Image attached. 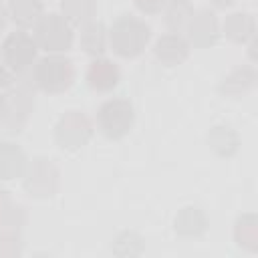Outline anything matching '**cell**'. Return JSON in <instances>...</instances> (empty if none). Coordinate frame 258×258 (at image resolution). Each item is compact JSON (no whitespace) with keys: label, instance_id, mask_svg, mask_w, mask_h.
Listing matches in <instances>:
<instances>
[{"label":"cell","instance_id":"obj_21","mask_svg":"<svg viewBox=\"0 0 258 258\" xmlns=\"http://www.w3.org/2000/svg\"><path fill=\"white\" fill-rule=\"evenodd\" d=\"M143 250V240L137 232H121L117 238H115V244H113V252L119 254V256H135V254H141Z\"/></svg>","mask_w":258,"mask_h":258},{"label":"cell","instance_id":"obj_10","mask_svg":"<svg viewBox=\"0 0 258 258\" xmlns=\"http://www.w3.org/2000/svg\"><path fill=\"white\" fill-rule=\"evenodd\" d=\"M85 79H87V85L93 91H97V93H109V91H113L119 85L121 71H119V67L113 60L103 58V56H97V58L91 60Z\"/></svg>","mask_w":258,"mask_h":258},{"label":"cell","instance_id":"obj_27","mask_svg":"<svg viewBox=\"0 0 258 258\" xmlns=\"http://www.w3.org/2000/svg\"><path fill=\"white\" fill-rule=\"evenodd\" d=\"M216 8H230V6H234L236 4V0H210Z\"/></svg>","mask_w":258,"mask_h":258},{"label":"cell","instance_id":"obj_13","mask_svg":"<svg viewBox=\"0 0 258 258\" xmlns=\"http://www.w3.org/2000/svg\"><path fill=\"white\" fill-rule=\"evenodd\" d=\"M26 153L12 141H0V179L12 181L26 171Z\"/></svg>","mask_w":258,"mask_h":258},{"label":"cell","instance_id":"obj_24","mask_svg":"<svg viewBox=\"0 0 258 258\" xmlns=\"http://www.w3.org/2000/svg\"><path fill=\"white\" fill-rule=\"evenodd\" d=\"M8 117H10V103L6 95H0V123H4Z\"/></svg>","mask_w":258,"mask_h":258},{"label":"cell","instance_id":"obj_22","mask_svg":"<svg viewBox=\"0 0 258 258\" xmlns=\"http://www.w3.org/2000/svg\"><path fill=\"white\" fill-rule=\"evenodd\" d=\"M18 216H22V210L12 204V200L8 198L6 191H0V228L18 230V226H20Z\"/></svg>","mask_w":258,"mask_h":258},{"label":"cell","instance_id":"obj_15","mask_svg":"<svg viewBox=\"0 0 258 258\" xmlns=\"http://www.w3.org/2000/svg\"><path fill=\"white\" fill-rule=\"evenodd\" d=\"M224 34L238 44H246L256 36V20L250 12L238 10L226 16L224 20Z\"/></svg>","mask_w":258,"mask_h":258},{"label":"cell","instance_id":"obj_6","mask_svg":"<svg viewBox=\"0 0 258 258\" xmlns=\"http://www.w3.org/2000/svg\"><path fill=\"white\" fill-rule=\"evenodd\" d=\"M24 189L34 198H52L58 191V167L52 159L34 157L24 171Z\"/></svg>","mask_w":258,"mask_h":258},{"label":"cell","instance_id":"obj_17","mask_svg":"<svg viewBox=\"0 0 258 258\" xmlns=\"http://www.w3.org/2000/svg\"><path fill=\"white\" fill-rule=\"evenodd\" d=\"M107 42H109V34L101 20H89L87 24L81 26V48L87 54L95 58L103 56V52L107 50Z\"/></svg>","mask_w":258,"mask_h":258},{"label":"cell","instance_id":"obj_14","mask_svg":"<svg viewBox=\"0 0 258 258\" xmlns=\"http://www.w3.org/2000/svg\"><path fill=\"white\" fill-rule=\"evenodd\" d=\"M206 141H208L210 149L216 155H220V157H232L240 149V135H238V131L232 129L230 125H224V123L212 125L208 135H206Z\"/></svg>","mask_w":258,"mask_h":258},{"label":"cell","instance_id":"obj_16","mask_svg":"<svg viewBox=\"0 0 258 258\" xmlns=\"http://www.w3.org/2000/svg\"><path fill=\"white\" fill-rule=\"evenodd\" d=\"M6 10H8V18L16 26L30 28L44 14V4L42 0H8Z\"/></svg>","mask_w":258,"mask_h":258},{"label":"cell","instance_id":"obj_2","mask_svg":"<svg viewBox=\"0 0 258 258\" xmlns=\"http://www.w3.org/2000/svg\"><path fill=\"white\" fill-rule=\"evenodd\" d=\"M32 77H34V85L40 91H44L48 95H58L73 87L75 64L71 58H67L58 52L46 54L34 64Z\"/></svg>","mask_w":258,"mask_h":258},{"label":"cell","instance_id":"obj_1","mask_svg":"<svg viewBox=\"0 0 258 258\" xmlns=\"http://www.w3.org/2000/svg\"><path fill=\"white\" fill-rule=\"evenodd\" d=\"M107 34H109V44L117 56L135 58L145 50L151 38V28L139 16L121 14L113 20Z\"/></svg>","mask_w":258,"mask_h":258},{"label":"cell","instance_id":"obj_9","mask_svg":"<svg viewBox=\"0 0 258 258\" xmlns=\"http://www.w3.org/2000/svg\"><path fill=\"white\" fill-rule=\"evenodd\" d=\"M155 58L165 67H177L189 56V42L179 32L161 34L153 44Z\"/></svg>","mask_w":258,"mask_h":258},{"label":"cell","instance_id":"obj_5","mask_svg":"<svg viewBox=\"0 0 258 258\" xmlns=\"http://www.w3.org/2000/svg\"><path fill=\"white\" fill-rule=\"evenodd\" d=\"M91 137H93V123L81 111L64 113L54 125V141L60 149H69V151L79 149L87 145Z\"/></svg>","mask_w":258,"mask_h":258},{"label":"cell","instance_id":"obj_12","mask_svg":"<svg viewBox=\"0 0 258 258\" xmlns=\"http://www.w3.org/2000/svg\"><path fill=\"white\" fill-rule=\"evenodd\" d=\"M256 69L252 64H242V67H236L232 69L218 85V91L220 95L224 97H232V99H240L242 95H246L248 91L254 89L256 85Z\"/></svg>","mask_w":258,"mask_h":258},{"label":"cell","instance_id":"obj_19","mask_svg":"<svg viewBox=\"0 0 258 258\" xmlns=\"http://www.w3.org/2000/svg\"><path fill=\"white\" fill-rule=\"evenodd\" d=\"M60 10L73 26H83L89 20H95L97 0H60Z\"/></svg>","mask_w":258,"mask_h":258},{"label":"cell","instance_id":"obj_26","mask_svg":"<svg viewBox=\"0 0 258 258\" xmlns=\"http://www.w3.org/2000/svg\"><path fill=\"white\" fill-rule=\"evenodd\" d=\"M6 22H8V10H6V6L0 0V30L6 26Z\"/></svg>","mask_w":258,"mask_h":258},{"label":"cell","instance_id":"obj_11","mask_svg":"<svg viewBox=\"0 0 258 258\" xmlns=\"http://www.w3.org/2000/svg\"><path fill=\"white\" fill-rule=\"evenodd\" d=\"M173 230L181 238H200L208 230V216L200 206H183L173 218Z\"/></svg>","mask_w":258,"mask_h":258},{"label":"cell","instance_id":"obj_7","mask_svg":"<svg viewBox=\"0 0 258 258\" xmlns=\"http://www.w3.org/2000/svg\"><path fill=\"white\" fill-rule=\"evenodd\" d=\"M36 50L34 38L24 30L10 32L2 42V58L12 73H24L36 60Z\"/></svg>","mask_w":258,"mask_h":258},{"label":"cell","instance_id":"obj_4","mask_svg":"<svg viewBox=\"0 0 258 258\" xmlns=\"http://www.w3.org/2000/svg\"><path fill=\"white\" fill-rule=\"evenodd\" d=\"M135 123V109L129 99H107L97 111V127L107 139L125 137Z\"/></svg>","mask_w":258,"mask_h":258},{"label":"cell","instance_id":"obj_3","mask_svg":"<svg viewBox=\"0 0 258 258\" xmlns=\"http://www.w3.org/2000/svg\"><path fill=\"white\" fill-rule=\"evenodd\" d=\"M32 28H34L32 38H34L36 46L48 54L67 52L73 46V38H75L73 24L60 12L42 14Z\"/></svg>","mask_w":258,"mask_h":258},{"label":"cell","instance_id":"obj_8","mask_svg":"<svg viewBox=\"0 0 258 258\" xmlns=\"http://www.w3.org/2000/svg\"><path fill=\"white\" fill-rule=\"evenodd\" d=\"M185 30H187V42L194 44L196 48L214 46L220 36V24H218L216 12L210 8L194 10Z\"/></svg>","mask_w":258,"mask_h":258},{"label":"cell","instance_id":"obj_23","mask_svg":"<svg viewBox=\"0 0 258 258\" xmlns=\"http://www.w3.org/2000/svg\"><path fill=\"white\" fill-rule=\"evenodd\" d=\"M133 2H135L137 10H141L143 14H157L163 10L167 0H133Z\"/></svg>","mask_w":258,"mask_h":258},{"label":"cell","instance_id":"obj_25","mask_svg":"<svg viewBox=\"0 0 258 258\" xmlns=\"http://www.w3.org/2000/svg\"><path fill=\"white\" fill-rule=\"evenodd\" d=\"M10 83H12V75H10V69H8V67H4V64H0V89H4V87H10Z\"/></svg>","mask_w":258,"mask_h":258},{"label":"cell","instance_id":"obj_20","mask_svg":"<svg viewBox=\"0 0 258 258\" xmlns=\"http://www.w3.org/2000/svg\"><path fill=\"white\" fill-rule=\"evenodd\" d=\"M234 240L240 248H246L250 252L258 250V222L254 214H244L236 220Z\"/></svg>","mask_w":258,"mask_h":258},{"label":"cell","instance_id":"obj_18","mask_svg":"<svg viewBox=\"0 0 258 258\" xmlns=\"http://www.w3.org/2000/svg\"><path fill=\"white\" fill-rule=\"evenodd\" d=\"M194 14V4L189 0H167L163 6V22L169 32H183Z\"/></svg>","mask_w":258,"mask_h":258}]
</instances>
